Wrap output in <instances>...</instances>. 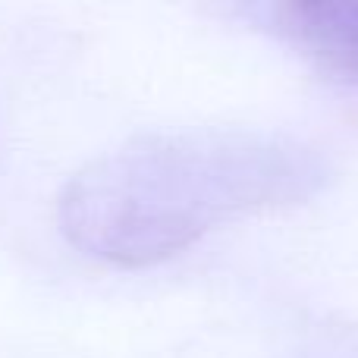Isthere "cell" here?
Returning <instances> with one entry per match:
<instances>
[{
    "label": "cell",
    "mask_w": 358,
    "mask_h": 358,
    "mask_svg": "<svg viewBox=\"0 0 358 358\" xmlns=\"http://www.w3.org/2000/svg\"><path fill=\"white\" fill-rule=\"evenodd\" d=\"M267 6L289 41L358 85V0H271Z\"/></svg>",
    "instance_id": "2"
},
{
    "label": "cell",
    "mask_w": 358,
    "mask_h": 358,
    "mask_svg": "<svg viewBox=\"0 0 358 358\" xmlns=\"http://www.w3.org/2000/svg\"><path fill=\"white\" fill-rule=\"evenodd\" d=\"M327 182L311 148L242 129H176L129 138L85 164L60 192L69 245L113 267H148L210 229L308 201Z\"/></svg>",
    "instance_id": "1"
}]
</instances>
